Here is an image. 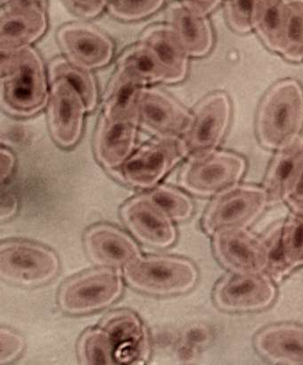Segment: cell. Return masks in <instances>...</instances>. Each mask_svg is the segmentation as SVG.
I'll list each match as a JSON object with an SVG mask.
<instances>
[{
    "label": "cell",
    "mask_w": 303,
    "mask_h": 365,
    "mask_svg": "<svg viewBox=\"0 0 303 365\" xmlns=\"http://www.w3.org/2000/svg\"><path fill=\"white\" fill-rule=\"evenodd\" d=\"M49 93L45 65L34 48L1 52L0 103L6 113L31 117L48 104Z\"/></svg>",
    "instance_id": "obj_1"
},
{
    "label": "cell",
    "mask_w": 303,
    "mask_h": 365,
    "mask_svg": "<svg viewBox=\"0 0 303 365\" xmlns=\"http://www.w3.org/2000/svg\"><path fill=\"white\" fill-rule=\"evenodd\" d=\"M138 88L111 83L95 137V150L101 165L118 170L135 151L138 118L135 96Z\"/></svg>",
    "instance_id": "obj_2"
},
{
    "label": "cell",
    "mask_w": 303,
    "mask_h": 365,
    "mask_svg": "<svg viewBox=\"0 0 303 365\" xmlns=\"http://www.w3.org/2000/svg\"><path fill=\"white\" fill-rule=\"evenodd\" d=\"M303 128V89L294 79L274 85L260 105L257 135L266 149L281 150L297 142Z\"/></svg>",
    "instance_id": "obj_3"
},
{
    "label": "cell",
    "mask_w": 303,
    "mask_h": 365,
    "mask_svg": "<svg viewBox=\"0 0 303 365\" xmlns=\"http://www.w3.org/2000/svg\"><path fill=\"white\" fill-rule=\"evenodd\" d=\"M126 283L136 291L155 296L186 294L196 287L197 267L174 256H147L124 267Z\"/></svg>",
    "instance_id": "obj_4"
},
{
    "label": "cell",
    "mask_w": 303,
    "mask_h": 365,
    "mask_svg": "<svg viewBox=\"0 0 303 365\" xmlns=\"http://www.w3.org/2000/svg\"><path fill=\"white\" fill-rule=\"evenodd\" d=\"M245 159L228 151L190 155L179 176L184 190L197 197L216 196L237 185L245 175Z\"/></svg>",
    "instance_id": "obj_5"
},
{
    "label": "cell",
    "mask_w": 303,
    "mask_h": 365,
    "mask_svg": "<svg viewBox=\"0 0 303 365\" xmlns=\"http://www.w3.org/2000/svg\"><path fill=\"white\" fill-rule=\"evenodd\" d=\"M268 205L265 187L237 184L216 195L205 212L202 226L212 237L225 231L247 229Z\"/></svg>",
    "instance_id": "obj_6"
},
{
    "label": "cell",
    "mask_w": 303,
    "mask_h": 365,
    "mask_svg": "<svg viewBox=\"0 0 303 365\" xmlns=\"http://www.w3.org/2000/svg\"><path fill=\"white\" fill-rule=\"evenodd\" d=\"M188 154L181 137L157 136L133 151L118 171L129 186L153 189Z\"/></svg>",
    "instance_id": "obj_7"
},
{
    "label": "cell",
    "mask_w": 303,
    "mask_h": 365,
    "mask_svg": "<svg viewBox=\"0 0 303 365\" xmlns=\"http://www.w3.org/2000/svg\"><path fill=\"white\" fill-rule=\"evenodd\" d=\"M120 272L102 267L71 278L61 287L60 308L70 314H90L108 308L123 294Z\"/></svg>",
    "instance_id": "obj_8"
},
{
    "label": "cell",
    "mask_w": 303,
    "mask_h": 365,
    "mask_svg": "<svg viewBox=\"0 0 303 365\" xmlns=\"http://www.w3.org/2000/svg\"><path fill=\"white\" fill-rule=\"evenodd\" d=\"M60 271L56 252L26 241L4 242L0 245V277L21 287H39L55 279Z\"/></svg>",
    "instance_id": "obj_9"
},
{
    "label": "cell",
    "mask_w": 303,
    "mask_h": 365,
    "mask_svg": "<svg viewBox=\"0 0 303 365\" xmlns=\"http://www.w3.org/2000/svg\"><path fill=\"white\" fill-rule=\"evenodd\" d=\"M277 298L274 280L265 273H232L214 292L215 305L223 312L250 313L269 308Z\"/></svg>",
    "instance_id": "obj_10"
},
{
    "label": "cell",
    "mask_w": 303,
    "mask_h": 365,
    "mask_svg": "<svg viewBox=\"0 0 303 365\" xmlns=\"http://www.w3.org/2000/svg\"><path fill=\"white\" fill-rule=\"evenodd\" d=\"M88 108L81 93L64 78L51 82L48 103L50 133L57 145L68 149L81 138Z\"/></svg>",
    "instance_id": "obj_11"
},
{
    "label": "cell",
    "mask_w": 303,
    "mask_h": 365,
    "mask_svg": "<svg viewBox=\"0 0 303 365\" xmlns=\"http://www.w3.org/2000/svg\"><path fill=\"white\" fill-rule=\"evenodd\" d=\"M232 119V103L225 93L205 97L197 105L183 140L190 155L215 150L222 143Z\"/></svg>",
    "instance_id": "obj_12"
},
{
    "label": "cell",
    "mask_w": 303,
    "mask_h": 365,
    "mask_svg": "<svg viewBox=\"0 0 303 365\" xmlns=\"http://www.w3.org/2000/svg\"><path fill=\"white\" fill-rule=\"evenodd\" d=\"M135 110L139 125L158 137L185 135L191 114L161 90L143 86L136 93Z\"/></svg>",
    "instance_id": "obj_13"
},
{
    "label": "cell",
    "mask_w": 303,
    "mask_h": 365,
    "mask_svg": "<svg viewBox=\"0 0 303 365\" xmlns=\"http://www.w3.org/2000/svg\"><path fill=\"white\" fill-rule=\"evenodd\" d=\"M120 215L130 232L149 247L165 249L172 247L178 240L173 220L148 194L126 202Z\"/></svg>",
    "instance_id": "obj_14"
},
{
    "label": "cell",
    "mask_w": 303,
    "mask_h": 365,
    "mask_svg": "<svg viewBox=\"0 0 303 365\" xmlns=\"http://www.w3.org/2000/svg\"><path fill=\"white\" fill-rule=\"evenodd\" d=\"M268 255L266 273L283 280L303 265V215H292L274 225L262 238Z\"/></svg>",
    "instance_id": "obj_15"
},
{
    "label": "cell",
    "mask_w": 303,
    "mask_h": 365,
    "mask_svg": "<svg viewBox=\"0 0 303 365\" xmlns=\"http://www.w3.org/2000/svg\"><path fill=\"white\" fill-rule=\"evenodd\" d=\"M57 41L65 58L90 71L106 66L113 57V41L91 25L65 24L59 29Z\"/></svg>",
    "instance_id": "obj_16"
},
{
    "label": "cell",
    "mask_w": 303,
    "mask_h": 365,
    "mask_svg": "<svg viewBox=\"0 0 303 365\" xmlns=\"http://www.w3.org/2000/svg\"><path fill=\"white\" fill-rule=\"evenodd\" d=\"M214 251L220 263L232 273H265L268 267L265 242L247 229L216 234Z\"/></svg>",
    "instance_id": "obj_17"
},
{
    "label": "cell",
    "mask_w": 303,
    "mask_h": 365,
    "mask_svg": "<svg viewBox=\"0 0 303 365\" xmlns=\"http://www.w3.org/2000/svg\"><path fill=\"white\" fill-rule=\"evenodd\" d=\"M84 244L90 259L100 267L120 269L140 257L135 242L108 224L90 227L85 234Z\"/></svg>",
    "instance_id": "obj_18"
},
{
    "label": "cell",
    "mask_w": 303,
    "mask_h": 365,
    "mask_svg": "<svg viewBox=\"0 0 303 365\" xmlns=\"http://www.w3.org/2000/svg\"><path fill=\"white\" fill-rule=\"evenodd\" d=\"M101 327L113 341L116 364H143L149 356L147 332L138 317L128 310L107 316Z\"/></svg>",
    "instance_id": "obj_19"
},
{
    "label": "cell",
    "mask_w": 303,
    "mask_h": 365,
    "mask_svg": "<svg viewBox=\"0 0 303 365\" xmlns=\"http://www.w3.org/2000/svg\"><path fill=\"white\" fill-rule=\"evenodd\" d=\"M48 29L46 9L3 5L0 12V52L31 46Z\"/></svg>",
    "instance_id": "obj_20"
},
{
    "label": "cell",
    "mask_w": 303,
    "mask_h": 365,
    "mask_svg": "<svg viewBox=\"0 0 303 365\" xmlns=\"http://www.w3.org/2000/svg\"><path fill=\"white\" fill-rule=\"evenodd\" d=\"M168 24L189 56L200 58L210 53L214 34L205 14L183 1L175 2L168 10Z\"/></svg>",
    "instance_id": "obj_21"
},
{
    "label": "cell",
    "mask_w": 303,
    "mask_h": 365,
    "mask_svg": "<svg viewBox=\"0 0 303 365\" xmlns=\"http://www.w3.org/2000/svg\"><path fill=\"white\" fill-rule=\"evenodd\" d=\"M140 42L156 58L167 77V84H178L186 78L190 56L168 24L147 29Z\"/></svg>",
    "instance_id": "obj_22"
},
{
    "label": "cell",
    "mask_w": 303,
    "mask_h": 365,
    "mask_svg": "<svg viewBox=\"0 0 303 365\" xmlns=\"http://www.w3.org/2000/svg\"><path fill=\"white\" fill-rule=\"evenodd\" d=\"M255 346L260 355L274 364L303 365L302 325H269L256 335Z\"/></svg>",
    "instance_id": "obj_23"
},
{
    "label": "cell",
    "mask_w": 303,
    "mask_h": 365,
    "mask_svg": "<svg viewBox=\"0 0 303 365\" xmlns=\"http://www.w3.org/2000/svg\"><path fill=\"white\" fill-rule=\"evenodd\" d=\"M136 88L165 83L167 77L150 50L139 42L123 53L115 77Z\"/></svg>",
    "instance_id": "obj_24"
},
{
    "label": "cell",
    "mask_w": 303,
    "mask_h": 365,
    "mask_svg": "<svg viewBox=\"0 0 303 365\" xmlns=\"http://www.w3.org/2000/svg\"><path fill=\"white\" fill-rule=\"evenodd\" d=\"M287 0H255L252 28L270 50L279 53L282 46Z\"/></svg>",
    "instance_id": "obj_25"
},
{
    "label": "cell",
    "mask_w": 303,
    "mask_h": 365,
    "mask_svg": "<svg viewBox=\"0 0 303 365\" xmlns=\"http://www.w3.org/2000/svg\"><path fill=\"white\" fill-rule=\"evenodd\" d=\"M64 78L71 83L84 99L88 111L95 110L98 103V88L91 71L78 66L67 58H57L49 66V81Z\"/></svg>",
    "instance_id": "obj_26"
},
{
    "label": "cell",
    "mask_w": 303,
    "mask_h": 365,
    "mask_svg": "<svg viewBox=\"0 0 303 365\" xmlns=\"http://www.w3.org/2000/svg\"><path fill=\"white\" fill-rule=\"evenodd\" d=\"M303 151L302 140L281 150L267 173L265 190L268 195L269 205L283 203L284 185L294 163Z\"/></svg>",
    "instance_id": "obj_27"
},
{
    "label": "cell",
    "mask_w": 303,
    "mask_h": 365,
    "mask_svg": "<svg viewBox=\"0 0 303 365\" xmlns=\"http://www.w3.org/2000/svg\"><path fill=\"white\" fill-rule=\"evenodd\" d=\"M279 53L294 63L303 60V0L286 1V21Z\"/></svg>",
    "instance_id": "obj_28"
},
{
    "label": "cell",
    "mask_w": 303,
    "mask_h": 365,
    "mask_svg": "<svg viewBox=\"0 0 303 365\" xmlns=\"http://www.w3.org/2000/svg\"><path fill=\"white\" fill-rule=\"evenodd\" d=\"M78 354L83 364H116L113 341L102 327L89 329L82 334Z\"/></svg>",
    "instance_id": "obj_29"
},
{
    "label": "cell",
    "mask_w": 303,
    "mask_h": 365,
    "mask_svg": "<svg viewBox=\"0 0 303 365\" xmlns=\"http://www.w3.org/2000/svg\"><path fill=\"white\" fill-rule=\"evenodd\" d=\"M148 195L175 222H185L193 215L195 207L192 200L175 187H157Z\"/></svg>",
    "instance_id": "obj_30"
},
{
    "label": "cell",
    "mask_w": 303,
    "mask_h": 365,
    "mask_svg": "<svg viewBox=\"0 0 303 365\" xmlns=\"http://www.w3.org/2000/svg\"><path fill=\"white\" fill-rule=\"evenodd\" d=\"M165 0H106L109 13L116 19L135 21L153 16L163 7Z\"/></svg>",
    "instance_id": "obj_31"
},
{
    "label": "cell",
    "mask_w": 303,
    "mask_h": 365,
    "mask_svg": "<svg viewBox=\"0 0 303 365\" xmlns=\"http://www.w3.org/2000/svg\"><path fill=\"white\" fill-rule=\"evenodd\" d=\"M227 21L233 31L248 34L252 29V10L255 0H222Z\"/></svg>",
    "instance_id": "obj_32"
},
{
    "label": "cell",
    "mask_w": 303,
    "mask_h": 365,
    "mask_svg": "<svg viewBox=\"0 0 303 365\" xmlns=\"http://www.w3.org/2000/svg\"><path fill=\"white\" fill-rule=\"evenodd\" d=\"M283 203H287L297 215H303V151L299 155L287 180Z\"/></svg>",
    "instance_id": "obj_33"
},
{
    "label": "cell",
    "mask_w": 303,
    "mask_h": 365,
    "mask_svg": "<svg viewBox=\"0 0 303 365\" xmlns=\"http://www.w3.org/2000/svg\"><path fill=\"white\" fill-rule=\"evenodd\" d=\"M25 348L24 339L9 329H0V364L14 362Z\"/></svg>",
    "instance_id": "obj_34"
},
{
    "label": "cell",
    "mask_w": 303,
    "mask_h": 365,
    "mask_svg": "<svg viewBox=\"0 0 303 365\" xmlns=\"http://www.w3.org/2000/svg\"><path fill=\"white\" fill-rule=\"evenodd\" d=\"M72 13L85 19L99 16L106 7V0H63Z\"/></svg>",
    "instance_id": "obj_35"
},
{
    "label": "cell",
    "mask_w": 303,
    "mask_h": 365,
    "mask_svg": "<svg viewBox=\"0 0 303 365\" xmlns=\"http://www.w3.org/2000/svg\"><path fill=\"white\" fill-rule=\"evenodd\" d=\"M16 158L12 150L2 146L0 150V172H1V183L10 178L16 168Z\"/></svg>",
    "instance_id": "obj_36"
},
{
    "label": "cell",
    "mask_w": 303,
    "mask_h": 365,
    "mask_svg": "<svg viewBox=\"0 0 303 365\" xmlns=\"http://www.w3.org/2000/svg\"><path fill=\"white\" fill-rule=\"evenodd\" d=\"M17 209L18 201L16 196L2 192L1 201H0V220L5 222L13 218L16 215Z\"/></svg>",
    "instance_id": "obj_37"
},
{
    "label": "cell",
    "mask_w": 303,
    "mask_h": 365,
    "mask_svg": "<svg viewBox=\"0 0 303 365\" xmlns=\"http://www.w3.org/2000/svg\"><path fill=\"white\" fill-rule=\"evenodd\" d=\"M182 1L196 9L198 12L207 16V14L217 9L222 0H182Z\"/></svg>",
    "instance_id": "obj_38"
},
{
    "label": "cell",
    "mask_w": 303,
    "mask_h": 365,
    "mask_svg": "<svg viewBox=\"0 0 303 365\" xmlns=\"http://www.w3.org/2000/svg\"><path fill=\"white\" fill-rule=\"evenodd\" d=\"M3 5L35 6L46 9V0H1Z\"/></svg>",
    "instance_id": "obj_39"
}]
</instances>
